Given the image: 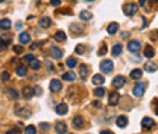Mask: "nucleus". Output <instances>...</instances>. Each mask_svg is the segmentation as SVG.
Here are the masks:
<instances>
[{"mask_svg":"<svg viewBox=\"0 0 158 134\" xmlns=\"http://www.w3.org/2000/svg\"><path fill=\"white\" fill-rule=\"evenodd\" d=\"M155 1H157V3H158V0H155Z\"/></svg>","mask_w":158,"mask_h":134,"instance_id":"bf43d9fd","label":"nucleus"},{"mask_svg":"<svg viewBox=\"0 0 158 134\" xmlns=\"http://www.w3.org/2000/svg\"><path fill=\"white\" fill-rule=\"evenodd\" d=\"M32 58H35L34 56H32V54H26V56H23V61H25V63H29V61H31V60H32Z\"/></svg>","mask_w":158,"mask_h":134,"instance_id":"58836bf2","label":"nucleus"},{"mask_svg":"<svg viewBox=\"0 0 158 134\" xmlns=\"http://www.w3.org/2000/svg\"><path fill=\"white\" fill-rule=\"evenodd\" d=\"M73 127L75 128H82L84 125H85V121H84V117H81V115H76V117H73Z\"/></svg>","mask_w":158,"mask_h":134,"instance_id":"f8f14e48","label":"nucleus"},{"mask_svg":"<svg viewBox=\"0 0 158 134\" xmlns=\"http://www.w3.org/2000/svg\"><path fill=\"white\" fill-rule=\"evenodd\" d=\"M50 53H51V56H53L54 60H60L63 57V51L59 47H50Z\"/></svg>","mask_w":158,"mask_h":134,"instance_id":"9b49d317","label":"nucleus"},{"mask_svg":"<svg viewBox=\"0 0 158 134\" xmlns=\"http://www.w3.org/2000/svg\"><path fill=\"white\" fill-rule=\"evenodd\" d=\"M100 134H114V133L110 131V130H102V131H100Z\"/></svg>","mask_w":158,"mask_h":134,"instance_id":"8fccbe9b","label":"nucleus"},{"mask_svg":"<svg viewBox=\"0 0 158 134\" xmlns=\"http://www.w3.org/2000/svg\"><path fill=\"white\" fill-rule=\"evenodd\" d=\"M117 31H119V23H117V22L110 23V25L107 26V32L110 34V35H114Z\"/></svg>","mask_w":158,"mask_h":134,"instance_id":"5701e85b","label":"nucleus"},{"mask_svg":"<svg viewBox=\"0 0 158 134\" xmlns=\"http://www.w3.org/2000/svg\"><path fill=\"white\" fill-rule=\"evenodd\" d=\"M155 54V51H154V48L151 47V45H147L145 47V50H144V56L147 57V58H152Z\"/></svg>","mask_w":158,"mask_h":134,"instance_id":"393cba45","label":"nucleus"},{"mask_svg":"<svg viewBox=\"0 0 158 134\" xmlns=\"http://www.w3.org/2000/svg\"><path fill=\"white\" fill-rule=\"evenodd\" d=\"M144 68H145L147 71H149V73H154V71L157 70V64H155V63H152V61L149 60V61H147V63H145Z\"/></svg>","mask_w":158,"mask_h":134,"instance_id":"4be33fe9","label":"nucleus"},{"mask_svg":"<svg viewBox=\"0 0 158 134\" xmlns=\"http://www.w3.org/2000/svg\"><path fill=\"white\" fill-rule=\"evenodd\" d=\"M119 100H120V95L117 92H111L108 96V103L111 106H116V105H119Z\"/></svg>","mask_w":158,"mask_h":134,"instance_id":"1a4fd4ad","label":"nucleus"},{"mask_svg":"<svg viewBox=\"0 0 158 134\" xmlns=\"http://www.w3.org/2000/svg\"><path fill=\"white\" fill-rule=\"evenodd\" d=\"M62 79H63L65 82H73V80L76 79V74H75L73 71H66V73L62 76Z\"/></svg>","mask_w":158,"mask_h":134,"instance_id":"b1692460","label":"nucleus"},{"mask_svg":"<svg viewBox=\"0 0 158 134\" xmlns=\"http://www.w3.org/2000/svg\"><path fill=\"white\" fill-rule=\"evenodd\" d=\"M70 134H72V133H70Z\"/></svg>","mask_w":158,"mask_h":134,"instance_id":"052dcab7","label":"nucleus"},{"mask_svg":"<svg viewBox=\"0 0 158 134\" xmlns=\"http://www.w3.org/2000/svg\"><path fill=\"white\" fill-rule=\"evenodd\" d=\"M40 26H41V28H44V29L50 28V26H51V19H50V18H47V16L41 18V19H40Z\"/></svg>","mask_w":158,"mask_h":134,"instance_id":"412c9836","label":"nucleus"},{"mask_svg":"<svg viewBox=\"0 0 158 134\" xmlns=\"http://www.w3.org/2000/svg\"><path fill=\"white\" fill-rule=\"evenodd\" d=\"M3 1H5V0H0V3H3Z\"/></svg>","mask_w":158,"mask_h":134,"instance_id":"13d9d810","label":"nucleus"},{"mask_svg":"<svg viewBox=\"0 0 158 134\" xmlns=\"http://www.w3.org/2000/svg\"><path fill=\"white\" fill-rule=\"evenodd\" d=\"M15 112H16V115H19V117H22V118H29V117H31V114H32V111H31L29 108H26V106L16 108Z\"/></svg>","mask_w":158,"mask_h":134,"instance_id":"39448f33","label":"nucleus"},{"mask_svg":"<svg viewBox=\"0 0 158 134\" xmlns=\"http://www.w3.org/2000/svg\"><path fill=\"white\" fill-rule=\"evenodd\" d=\"M8 45H9V42H6L5 39H0V51H5Z\"/></svg>","mask_w":158,"mask_h":134,"instance_id":"4c0bfd02","label":"nucleus"},{"mask_svg":"<svg viewBox=\"0 0 158 134\" xmlns=\"http://www.w3.org/2000/svg\"><path fill=\"white\" fill-rule=\"evenodd\" d=\"M69 111V108H68V105L66 103H59V105H56V112L59 114V115H66Z\"/></svg>","mask_w":158,"mask_h":134,"instance_id":"4468645a","label":"nucleus"},{"mask_svg":"<svg viewBox=\"0 0 158 134\" xmlns=\"http://www.w3.org/2000/svg\"><path fill=\"white\" fill-rule=\"evenodd\" d=\"M94 95L97 96V98H102L104 95H105V89L100 86V88H97V89H94Z\"/></svg>","mask_w":158,"mask_h":134,"instance_id":"473e14b6","label":"nucleus"},{"mask_svg":"<svg viewBox=\"0 0 158 134\" xmlns=\"http://www.w3.org/2000/svg\"><path fill=\"white\" fill-rule=\"evenodd\" d=\"M40 128H41V130H48V128H50V124H47V123H41L40 124Z\"/></svg>","mask_w":158,"mask_h":134,"instance_id":"79ce46f5","label":"nucleus"},{"mask_svg":"<svg viewBox=\"0 0 158 134\" xmlns=\"http://www.w3.org/2000/svg\"><path fill=\"white\" fill-rule=\"evenodd\" d=\"M53 38H54V41H57V42H65L66 41V34L63 32V31H57Z\"/></svg>","mask_w":158,"mask_h":134,"instance_id":"6ab92c4d","label":"nucleus"},{"mask_svg":"<svg viewBox=\"0 0 158 134\" xmlns=\"http://www.w3.org/2000/svg\"><path fill=\"white\" fill-rule=\"evenodd\" d=\"M100 68H101V71L102 73H111L113 71V68H114V63L111 61V60H102L101 61V64H100Z\"/></svg>","mask_w":158,"mask_h":134,"instance_id":"7ed1b4c3","label":"nucleus"},{"mask_svg":"<svg viewBox=\"0 0 158 134\" xmlns=\"http://www.w3.org/2000/svg\"><path fill=\"white\" fill-rule=\"evenodd\" d=\"M84 1H94V0H84Z\"/></svg>","mask_w":158,"mask_h":134,"instance_id":"6e6d98bb","label":"nucleus"},{"mask_svg":"<svg viewBox=\"0 0 158 134\" xmlns=\"http://www.w3.org/2000/svg\"><path fill=\"white\" fill-rule=\"evenodd\" d=\"M92 105H94V108H100V106H101V102H100V100H95Z\"/></svg>","mask_w":158,"mask_h":134,"instance_id":"09e8293b","label":"nucleus"},{"mask_svg":"<svg viewBox=\"0 0 158 134\" xmlns=\"http://www.w3.org/2000/svg\"><path fill=\"white\" fill-rule=\"evenodd\" d=\"M76 64H78V60H76V58H73V57H69L68 60H66V66H68L69 68L76 67Z\"/></svg>","mask_w":158,"mask_h":134,"instance_id":"2f4dec72","label":"nucleus"},{"mask_svg":"<svg viewBox=\"0 0 158 134\" xmlns=\"http://www.w3.org/2000/svg\"><path fill=\"white\" fill-rule=\"evenodd\" d=\"M129 36H130V34H129V32H124V31H123V32L120 34V38H122V39H127Z\"/></svg>","mask_w":158,"mask_h":134,"instance_id":"37998d69","label":"nucleus"},{"mask_svg":"<svg viewBox=\"0 0 158 134\" xmlns=\"http://www.w3.org/2000/svg\"><path fill=\"white\" fill-rule=\"evenodd\" d=\"M152 106H154V112L158 115V99H154L152 100Z\"/></svg>","mask_w":158,"mask_h":134,"instance_id":"a19ab883","label":"nucleus"},{"mask_svg":"<svg viewBox=\"0 0 158 134\" xmlns=\"http://www.w3.org/2000/svg\"><path fill=\"white\" fill-rule=\"evenodd\" d=\"M70 1H72V3H75V1H76V0H70Z\"/></svg>","mask_w":158,"mask_h":134,"instance_id":"4d7b16f0","label":"nucleus"},{"mask_svg":"<svg viewBox=\"0 0 158 134\" xmlns=\"http://www.w3.org/2000/svg\"><path fill=\"white\" fill-rule=\"evenodd\" d=\"M54 130H56L57 134H66L68 125H66V123H63V121H57V123L54 124Z\"/></svg>","mask_w":158,"mask_h":134,"instance_id":"0eeeda50","label":"nucleus"},{"mask_svg":"<svg viewBox=\"0 0 158 134\" xmlns=\"http://www.w3.org/2000/svg\"><path fill=\"white\" fill-rule=\"evenodd\" d=\"M122 50H123V47L120 44H114L113 48H111V56L113 57H119L122 54Z\"/></svg>","mask_w":158,"mask_h":134,"instance_id":"aec40b11","label":"nucleus"},{"mask_svg":"<svg viewBox=\"0 0 158 134\" xmlns=\"http://www.w3.org/2000/svg\"><path fill=\"white\" fill-rule=\"evenodd\" d=\"M38 45H40V42H34V44H31V48L35 50V48H38Z\"/></svg>","mask_w":158,"mask_h":134,"instance_id":"3c124183","label":"nucleus"},{"mask_svg":"<svg viewBox=\"0 0 158 134\" xmlns=\"http://www.w3.org/2000/svg\"><path fill=\"white\" fill-rule=\"evenodd\" d=\"M105 53H107V47H105V44H102L101 48L98 50V56H105Z\"/></svg>","mask_w":158,"mask_h":134,"instance_id":"e433bc0d","label":"nucleus"},{"mask_svg":"<svg viewBox=\"0 0 158 134\" xmlns=\"http://www.w3.org/2000/svg\"><path fill=\"white\" fill-rule=\"evenodd\" d=\"M26 73H28V70H26V66L21 64V66L16 67V74H18L19 77H23V76H26Z\"/></svg>","mask_w":158,"mask_h":134,"instance_id":"a878e982","label":"nucleus"},{"mask_svg":"<svg viewBox=\"0 0 158 134\" xmlns=\"http://www.w3.org/2000/svg\"><path fill=\"white\" fill-rule=\"evenodd\" d=\"M124 83H126V77L124 76H116L113 79V82H111V86H113L114 89H120V88H123Z\"/></svg>","mask_w":158,"mask_h":134,"instance_id":"20e7f679","label":"nucleus"},{"mask_svg":"<svg viewBox=\"0 0 158 134\" xmlns=\"http://www.w3.org/2000/svg\"><path fill=\"white\" fill-rule=\"evenodd\" d=\"M50 90L54 92V93L60 92V90H62V82L57 80V79H53V80L50 82Z\"/></svg>","mask_w":158,"mask_h":134,"instance_id":"6e6552de","label":"nucleus"},{"mask_svg":"<svg viewBox=\"0 0 158 134\" xmlns=\"http://www.w3.org/2000/svg\"><path fill=\"white\" fill-rule=\"evenodd\" d=\"M34 95H41V88L40 86H35L34 88Z\"/></svg>","mask_w":158,"mask_h":134,"instance_id":"a18cd8bd","label":"nucleus"},{"mask_svg":"<svg viewBox=\"0 0 158 134\" xmlns=\"http://www.w3.org/2000/svg\"><path fill=\"white\" fill-rule=\"evenodd\" d=\"M75 51H76V54H84V53H85V45H84V44L76 45Z\"/></svg>","mask_w":158,"mask_h":134,"instance_id":"f704fd0d","label":"nucleus"},{"mask_svg":"<svg viewBox=\"0 0 158 134\" xmlns=\"http://www.w3.org/2000/svg\"><path fill=\"white\" fill-rule=\"evenodd\" d=\"M22 96L25 99H31L34 96V88H29V86H25L22 89Z\"/></svg>","mask_w":158,"mask_h":134,"instance_id":"ddd939ff","label":"nucleus"},{"mask_svg":"<svg viewBox=\"0 0 158 134\" xmlns=\"http://www.w3.org/2000/svg\"><path fill=\"white\" fill-rule=\"evenodd\" d=\"M79 18L82 21H90L91 18H92V13L90 10H81L79 12Z\"/></svg>","mask_w":158,"mask_h":134,"instance_id":"c85d7f7f","label":"nucleus"},{"mask_svg":"<svg viewBox=\"0 0 158 134\" xmlns=\"http://www.w3.org/2000/svg\"><path fill=\"white\" fill-rule=\"evenodd\" d=\"M145 88H147V85H145L144 82H138L135 86H133V89H132L133 96H135V98H141V96L145 93Z\"/></svg>","mask_w":158,"mask_h":134,"instance_id":"f03ea898","label":"nucleus"},{"mask_svg":"<svg viewBox=\"0 0 158 134\" xmlns=\"http://www.w3.org/2000/svg\"><path fill=\"white\" fill-rule=\"evenodd\" d=\"M139 9V6L136 3H124L123 4V12L126 16H133Z\"/></svg>","mask_w":158,"mask_h":134,"instance_id":"f257e3e1","label":"nucleus"},{"mask_svg":"<svg viewBox=\"0 0 158 134\" xmlns=\"http://www.w3.org/2000/svg\"><path fill=\"white\" fill-rule=\"evenodd\" d=\"M50 3H51V6H60L62 4V0H51Z\"/></svg>","mask_w":158,"mask_h":134,"instance_id":"c03bdc74","label":"nucleus"},{"mask_svg":"<svg viewBox=\"0 0 158 134\" xmlns=\"http://www.w3.org/2000/svg\"><path fill=\"white\" fill-rule=\"evenodd\" d=\"M127 50H129L130 53H138V51L141 50V42H139L138 39H132V41H129V44H127Z\"/></svg>","mask_w":158,"mask_h":134,"instance_id":"423d86ee","label":"nucleus"},{"mask_svg":"<svg viewBox=\"0 0 158 134\" xmlns=\"http://www.w3.org/2000/svg\"><path fill=\"white\" fill-rule=\"evenodd\" d=\"M29 67H31L32 70H38V68L41 67V63H40V60H37V58H32V60L29 61Z\"/></svg>","mask_w":158,"mask_h":134,"instance_id":"7c9ffc66","label":"nucleus"},{"mask_svg":"<svg viewBox=\"0 0 158 134\" xmlns=\"http://www.w3.org/2000/svg\"><path fill=\"white\" fill-rule=\"evenodd\" d=\"M22 26H23L22 22H18V23H16V29H22Z\"/></svg>","mask_w":158,"mask_h":134,"instance_id":"603ef678","label":"nucleus"},{"mask_svg":"<svg viewBox=\"0 0 158 134\" xmlns=\"http://www.w3.org/2000/svg\"><path fill=\"white\" fill-rule=\"evenodd\" d=\"M9 77H11V74H9L8 71H3V73H2V80H3V82H8Z\"/></svg>","mask_w":158,"mask_h":134,"instance_id":"ea45409f","label":"nucleus"},{"mask_svg":"<svg viewBox=\"0 0 158 134\" xmlns=\"http://www.w3.org/2000/svg\"><path fill=\"white\" fill-rule=\"evenodd\" d=\"M11 26H12L11 19L5 18V19H2V21H0V28H2V29H9Z\"/></svg>","mask_w":158,"mask_h":134,"instance_id":"c756f323","label":"nucleus"},{"mask_svg":"<svg viewBox=\"0 0 158 134\" xmlns=\"http://www.w3.org/2000/svg\"><path fill=\"white\" fill-rule=\"evenodd\" d=\"M62 13H65V15H73V12L70 10V9H63Z\"/></svg>","mask_w":158,"mask_h":134,"instance_id":"de8ad7c7","label":"nucleus"},{"mask_svg":"<svg viewBox=\"0 0 158 134\" xmlns=\"http://www.w3.org/2000/svg\"><path fill=\"white\" fill-rule=\"evenodd\" d=\"M13 53H15V54H22L23 47H21V45H15V47H13Z\"/></svg>","mask_w":158,"mask_h":134,"instance_id":"c9c22d12","label":"nucleus"},{"mask_svg":"<svg viewBox=\"0 0 158 134\" xmlns=\"http://www.w3.org/2000/svg\"><path fill=\"white\" fill-rule=\"evenodd\" d=\"M145 3H147V0H139V4H141V6H144Z\"/></svg>","mask_w":158,"mask_h":134,"instance_id":"5fc2aeb1","label":"nucleus"},{"mask_svg":"<svg viewBox=\"0 0 158 134\" xmlns=\"http://www.w3.org/2000/svg\"><path fill=\"white\" fill-rule=\"evenodd\" d=\"M141 77H142V70H141V68H135V70L130 71V79H133V80H139Z\"/></svg>","mask_w":158,"mask_h":134,"instance_id":"bb28decb","label":"nucleus"},{"mask_svg":"<svg viewBox=\"0 0 158 134\" xmlns=\"http://www.w3.org/2000/svg\"><path fill=\"white\" fill-rule=\"evenodd\" d=\"M6 134H18V131H15V130H11V131H6Z\"/></svg>","mask_w":158,"mask_h":134,"instance_id":"864d4df0","label":"nucleus"},{"mask_svg":"<svg viewBox=\"0 0 158 134\" xmlns=\"http://www.w3.org/2000/svg\"><path fill=\"white\" fill-rule=\"evenodd\" d=\"M35 133H37V128H35L34 125H28L25 128V134H35Z\"/></svg>","mask_w":158,"mask_h":134,"instance_id":"72a5a7b5","label":"nucleus"},{"mask_svg":"<svg viewBox=\"0 0 158 134\" xmlns=\"http://www.w3.org/2000/svg\"><path fill=\"white\" fill-rule=\"evenodd\" d=\"M151 38L152 39H158V31H154V32L151 34Z\"/></svg>","mask_w":158,"mask_h":134,"instance_id":"49530a36","label":"nucleus"},{"mask_svg":"<svg viewBox=\"0 0 158 134\" xmlns=\"http://www.w3.org/2000/svg\"><path fill=\"white\" fill-rule=\"evenodd\" d=\"M104 82H105V79H104V76H102L101 73H100V74H94V76H92V83H94V85L101 86Z\"/></svg>","mask_w":158,"mask_h":134,"instance_id":"a211bd4d","label":"nucleus"},{"mask_svg":"<svg viewBox=\"0 0 158 134\" xmlns=\"http://www.w3.org/2000/svg\"><path fill=\"white\" fill-rule=\"evenodd\" d=\"M19 42L21 44H29L31 42V35L28 32H21L19 34Z\"/></svg>","mask_w":158,"mask_h":134,"instance_id":"dca6fc26","label":"nucleus"},{"mask_svg":"<svg viewBox=\"0 0 158 134\" xmlns=\"http://www.w3.org/2000/svg\"><path fill=\"white\" fill-rule=\"evenodd\" d=\"M127 123H129V120H127V117H124V115H119L117 120H116L117 127H120V128H124V127L127 125Z\"/></svg>","mask_w":158,"mask_h":134,"instance_id":"2eb2a0df","label":"nucleus"},{"mask_svg":"<svg viewBox=\"0 0 158 134\" xmlns=\"http://www.w3.org/2000/svg\"><path fill=\"white\" fill-rule=\"evenodd\" d=\"M79 76H81V79H85L90 76V67L87 66V64H81L79 66Z\"/></svg>","mask_w":158,"mask_h":134,"instance_id":"9d476101","label":"nucleus"},{"mask_svg":"<svg viewBox=\"0 0 158 134\" xmlns=\"http://www.w3.org/2000/svg\"><path fill=\"white\" fill-rule=\"evenodd\" d=\"M6 93H8V96H9V98H11V99H18V98H19V93H18V92H16V90L13 89V88H8V89H6Z\"/></svg>","mask_w":158,"mask_h":134,"instance_id":"cd10ccee","label":"nucleus"},{"mask_svg":"<svg viewBox=\"0 0 158 134\" xmlns=\"http://www.w3.org/2000/svg\"><path fill=\"white\" fill-rule=\"evenodd\" d=\"M155 125V121L152 120V118H149V117H145L144 120H142V127L144 128H152Z\"/></svg>","mask_w":158,"mask_h":134,"instance_id":"f3484780","label":"nucleus"}]
</instances>
